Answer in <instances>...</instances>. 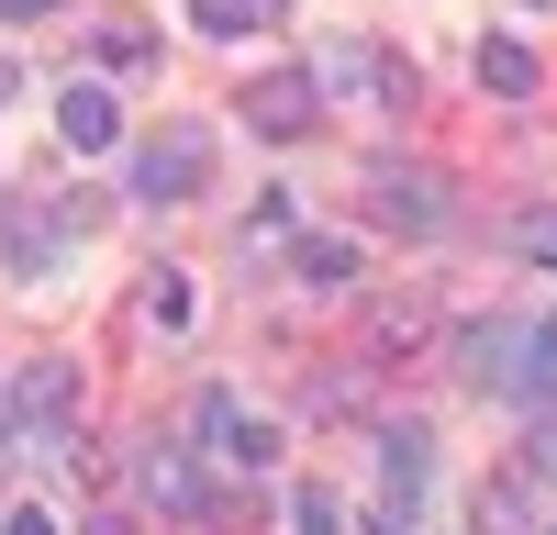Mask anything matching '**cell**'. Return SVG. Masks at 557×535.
<instances>
[{"instance_id": "cell-1", "label": "cell", "mask_w": 557, "mask_h": 535, "mask_svg": "<svg viewBox=\"0 0 557 535\" xmlns=\"http://www.w3.org/2000/svg\"><path fill=\"white\" fill-rule=\"evenodd\" d=\"M357 212L380 223V235H401V246H435L446 212H457V190L435 167H412V157H380V167H357Z\"/></svg>"}, {"instance_id": "cell-2", "label": "cell", "mask_w": 557, "mask_h": 535, "mask_svg": "<svg viewBox=\"0 0 557 535\" xmlns=\"http://www.w3.org/2000/svg\"><path fill=\"white\" fill-rule=\"evenodd\" d=\"M201 178H212V123H157V134H134V157H123V190L146 212L201 201Z\"/></svg>"}, {"instance_id": "cell-3", "label": "cell", "mask_w": 557, "mask_h": 535, "mask_svg": "<svg viewBox=\"0 0 557 535\" xmlns=\"http://www.w3.org/2000/svg\"><path fill=\"white\" fill-rule=\"evenodd\" d=\"M312 89H323V101H391V112L424 101L391 45H357V34H323V45H312Z\"/></svg>"}, {"instance_id": "cell-4", "label": "cell", "mask_w": 557, "mask_h": 535, "mask_svg": "<svg viewBox=\"0 0 557 535\" xmlns=\"http://www.w3.org/2000/svg\"><path fill=\"white\" fill-rule=\"evenodd\" d=\"M368 458H380V502H368V524H424V502H435V435L424 424H380Z\"/></svg>"}, {"instance_id": "cell-5", "label": "cell", "mask_w": 557, "mask_h": 535, "mask_svg": "<svg viewBox=\"0 0 557 535\" xmlns=\"http://www.w3.org/2000/svg\"><path fill=\"white\" fill-rule=\"evenodd\" d=\"M134 480H146V502L178 513V524H212V513H223V490H212V469H201V446H178V435H157L146 458H134Z\"/></svg>"}, {"instance_id": "cell-6", "label": "cell", "mask_w": 557, "mask_h": 535, "mask_svg": "<svg viewBox=\"0 0 557 535\" xmlns=\"http://www.w3.org/2000/svg\"><path fill=\"white\" fill-rule=\"evenodd\" d=\"M246 134H268V146H301V134L323 123V89H312V67H268V78H246Z\"/></svg>"}, {"instance_id": "cell-7", "label": "cell", "mask_w": 557, "mask_h": 535, "mask_svg": "<svg viewBox=\"0 0 557 535\" xmlns=\"http://www.w3.org/2000/svg\"><path fill=\"white\" fill-rule=\"evenodd\" d=\"M190 435L212 446L223 469H268V458H278V424H257V413H246V401L223 390V380H212V390L190 401Z\"/></svg>"}, {"instance_id": "cell-8", "label": "cell", "mask_w": 557, "mask_h": 535, "mask_svg": "<svg viewBox=\"0 0 557 535\" xmlns=\"http://www.w3.org/2000/svg\"><path fill=\"white\" fill-rule=\"evenodd\" d=\"M67 246H78V223H67V212L0 201V268H12V279H57V268H67Z\"/></svg>"}, {"instance_id": "cell-9", "label": "cell", "mask_w": 557, "mask_h": 535, "mask_svg": "<svg viewBox=\"0 0 557 535\" xmlns=\"http://www.w3.org/2000/svg\"><path fill=\"white\" fill-rule=\"evenodd\" d=\"M12 401H23V446H78L67 435V413H78V369H67V357H23Z\"/></svg>"}, {"instance_id": "cell-10", "label": "cell", "mask_w": 557, "mask_h": 535, "mask_svg": "<svg viewBox=\"0 0 557 535\" xmlns=\"http://www.w3.org/2000/svg\"><path fill=\"white\" fill-rule=\"evenodd\" d=\"M57 134H67L78 157H112V146H123V101L78 67V89H57Z\"/></svg>"}, {"instance_id": "cell-11", "label": "cell", "mask_w": 557, "mask_h": 535, "mask_svg": "<svg viewBox=\"0 0 557 535\" xmlns=\"http://www.w3.org/2000/svg\"><path fill=\"white\" fill-rule=\"evenodd\" d=\"M480 89H491V101H535V45L524 34H480Z\"/></svg>"}, {"instance_id": "cell-12", "label": "cell", "mask_w": 557, "mask_h": 535, "mask_svg": "<svg viewBox=\"0 0 557 535\" xmlns=\"http://www.w3.org/2000/svg\"><path fill=\"white\" fill-rule=\"evenodd\" d=\"M368 357H412V346H424L435 335V301H368Z\"/></svg>"}, {"instance_id": "cell-13", "label": "cell", "mask_w": 557, "mask_h": 535, "mask_svg": "<svg viewBox=\"0 0 557 535\" xmlns=\"http://www.w3.org/2000/svg\"><path fill=\"white\" fill-rule=\"evenodd\" d=\"M524 490H535L524 469H502V480H480V490H469V535H524Z\"/></svg>"}, {"instance_id": "cell-14", "label": "cell", "mask_w": 557, "mask_h": 535, "mask_svg": "<svg viewBox=\"0 0 557 535\" xmlns=\"http://www.w3.org/2000/svg\"><path fill=\"white\" fill-rule=\"evenodd\" d=\"M290 268H301L312 290H346L368 257H357V235H290Z\"/></svg>"}, {"instance_id": "cell-15", "label": "cell", "mask_w": 557, "mask_h": 535, "mask_svg": "<svg viewBox=\"0 0 557 535\" xmlns=\"http://www.w3.org/2000/svg\"><path fill=\"white\" fill-rule=\"evenodd\" d=\"M146 324H157V335H190V324H201L190 268H157V279H146Z\"/></svg>"}, {"instance_id": "cell-16", "label": "cell", "mask_w": 557, "mask_h": 535, "mask_svg": "<svg viewBox=\"0 0 557 535\" xmlns=\"http://www.w3.org/2000/svg\"><path fill=\"white\" fill-rule=\"evenodd\" d=\"M268 12H278V0H190V23H201L212 45H246V34H257Z\"/></svg>"}, {"instance_id": "cell-17", "label": "cell", "mask_w": 557, "mask_h": 535, "mask_svg": "<svg viewBox=\"0 0 557 535\" xmlns=\"http://www.w3.org/2000/svg\"><path fill=\"white\" fill-rule=\"evenodd\" d=\"M502 235H513V257H535V268H557V201H524L513 223H502Z\"/></svg>"}, {"instance_id": "cell-18", "label": "cell", "mask_w": 557, "mask_h": 535, "mask_svg": "<svg viewBox=\"0 0 557 535\" xmlns=\"http://www.w3.org/2000/svg\"><path fill=\"white\" fill-rule=\"evenodd\" d=\"M290 535H346V502H335L323 480H301V490H290Z\"/></svg>"}, {"instance_id": "cell-19", "label": "cell", "mask_w": 557, "mask_h": 535, "mask_svg": "<svg viewBox=\"0 0 557 535\" xmlns=\"http://www.w3.org/2000/svg\"><path fill=\"white\" fill-rule=\"evenodd\" d=\"M513 469H524V480H557V413L524 424V458H513Z\"/></svg>"}, {"instance_id": "cell-20", "label": "cell", "mask_w": 557, "mask_h": 535, "mask_svg": "<svg viewBox=\"0 0 557 535\" xmlns=\"http://www.w3.org/2000/svg\"><path fill=\"white\" fill-rule=\"evenodd\" d=\"M101 67H146V23H101V45H89Z\"/></svg>"}, {"instance_id": "cell-21", "label": "cell", "mask_w": 557, "mask_h": 535, "mask_svg": "<svg viewBox=\"0 0 557 535\" xmlns=\"http://www.w3.org/2000/svg\"><path fill=\"white\" fill-rule=\"evenodd\" d=\"M246 246H290V190H268V201L246 212Z\"/></svg>"}, {"instance_id": "cell-22", "label": "cell", "mask_w": 557, "mask_h": 535, "mask_svg": "<svg viewBox=\"0 0 557 535\" xmlns=\"http://www.w3.org/2000/svg\"><path fill=\"white\" fill-rule=\"evenodd\" d=\"M0 535H57V513H34V502H12V524Z\"/></svg>"}, {"instance_id": "cell-23", "label": "cell", "mask_w": 557, "mask_h": 535, "mask_svg": "<svg viewBox=\"0 0 557 535\" xmlns=\"http://www.w3.org/2000/svg\"><path fill=\"white\" fill-rule=\"evenodd\" d=\"M45 12H67V0H0V23H45Z\"/></svg>"}, {"instance_id": "cell-24", "label": "cell", "mask_w": 557, "mask_h": 535, "mask_svg": "<svg viewBox=\"0 0 557 535\" xmlns=\"http://www.w3.org/2000/svg\"><path fill=\"white\" fill-rule=\"evenodd\" d=\"M89 535H134V513H89Z\"/></svg>"}, {"instance_id": "cell-25", "label": "cell", "mask_w": 557, "mask_h": 535, "mask_svg": "<svg viewBox=\"0 0 557 535\" xmlns=\"http://www.w3.org/2000/svg\"><path fill=\"white\" fill-rule=\"evenodd\" d=\"M12 89H23V67H12V57H0V101H12Z\"/></svg>"}, {"instance_id": "cell-26", "label": "cell", "mask_w": 557, "mask_h": 535, "mask_svg": "<svg viewBox=\"0 0 557 535\" xmlns=\"http://www.w3.org/2000/svg\"><path fill=\"white\" fill-rule=\"evenodd\" d=\"M546 535H557V524H546Z\"/></svg>"}]
</instances>
